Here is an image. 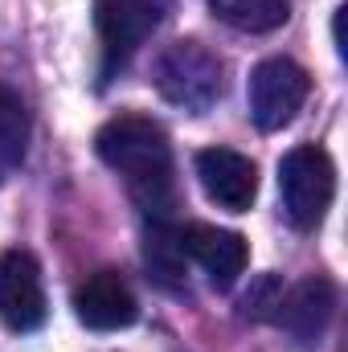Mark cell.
Masks as SVG:
<instances>
[{"instance_id":"6da1fadb","label":"cell","mask_w":348,"mask_h":352,"mask_svg":"<svg viewBox=\"0 0 348 352\" xmlns=\"http://www.w3.org/2000/svg\"><path fill=\"white\" fill-rule=\"evenodd\" d=\"M94 152L111 173L123 176L131 201L148 217H173L176 209V164L164 127L148 115H115L98 127Z\"/></svg>"},{"instance_id":"7a4b0ae2","label":"cell","mask_w":348,"mask_h":352,"mask_svg":"<svg viewBox=\"0 0 348 352\" xmlns=\"http://www.w3.org/2000/svg\"><path fill=\"white\" fill-rule=\"evenodd\" d=\"M152 78H156V90L164 94V102L184 107L193 115L209 111L226 94V66L201 41H173V45H164L160 58H156Z\"/></svg>"},{"instance_id":"3957f363","label":"cell","mask_w":348,"mask_h":352,"mask_svg":"<svg viewBox=\"0 0 348 352\" xmlns=\"http://www.w3.org/2000/svg\"><path fill=\"white\" fill-rule=\"evenodd\" d=\"M279 197H283V217L295 230H316L336 197L332 156L316 144L291 148L279 160Z\"/></svg>"},{"instance_id":"277c9868","label":"cell","mask_w":348,"mask_h":352,"mask_svg":"<svg viewBox=\"0 0 348 352\" xmlns=\"http://www.w3.org/2000/svg\"><path fill=\"white\" fill-rule=\"evenodd\" d=\"M312 94V74L291 62V58H266L254 66L250 87H246V102H250V119L262 131H283L299 107Z\"/></svg>"},{"instance_id":"5b68a950","label":"cell","mask_w":348,"mask_h":352,"mask_svg":"<svg viewBox=\"0 0 348 352\" xmlns=\"http://www.w3.org/2000/svg\"><path fill=\"white\" fill-rule=\"evenodd\" d=\"M45 283L29 250L0 254V320L12 332H37L45 324Z\"/></svg>"},{"instance_id":"8992f818","label":"cell","mask_w":348,"mask_h":352,"mask_svg":"<svg viewBox=\"0 0 348 352\" xmlns=\"http://www.w3.org/2000/svg\"><path fill=\"white\" fill-rule=\"evenodd\" d=\"M173 12V0H94V29L111 58L135 54Z\"/></svg>"},{"instance_id":"52a82bcc","label":"cell","mask_w":348,"mask_h":352,"mask_svg":"<svg viewBox=\"0 0 348 352\" xmlns=\"http://www.w3.org/2000/svg\"><path fill=\"white\" fill-rule=\"evenodd\" d=\"M197 180L205 197L230 213H246L259 197V168L250 156L234 148H201L197 152Z\"/></svg>"},{"instance_id":"ba28073f","label":"cell","mask_w":348,"mask_h":352,"mask_svg":"<svg viewBox=\"0 0 348 352\" xmlns=\"http://www.w3.org/2000/svg\"><path fill=\"white\" fill-rule=\"evenodd\" d=\"M180 242H184V254L209 274V283L217 291H230L242 278L246 263H250V246L234 230H217V226H205V221H188V226H180Z\"/></svg>"},{"instance_id":"9c48e42d","label":"cell","mask_w":348,"mask_h":352,"mask_svg":"<svg viewBox=\"0 0 348 352\" xmlns=\"http://www.w3.org/2000/svg\"><path fill=\"white\" fill-rule=\"evenodd\" d=\"M74 316L90 332H119V328L135 324L140 303H135V295L119 270H94L74 291Z\"/></svg>"},{"instance_id":"30bf717a","label":"cell","mask_w":348,"mask_h":352,"mask_svg":"<svg viewBox=\"0 0 348 352\" xmlns=\"http://www.w3.org/2000/svg\"><path fill=\"white\" fill-rule=\"evenodd\" d=\"M332 311H336V287H332L328 278H303L299 287H291V291L279 299L274 320H279V328H287L299 344H316V340L324 336Z\"/></svg>"},{"instance_id":"8fae6325","label":"cell","mask_w":348,"mask_h":352,"mask_svg":"<svg viewBox=\"0 0 348 352\" xmlns=\"http://www.w3.org/2000/svg\"><path fill=\"white\" fill-rule=\"evenodd\" d=\"M184 242H180V226H173V217H148L144 230V266L148 278L164 291H184Z\"/></svg>"},{"instance_id":"7c38bea8","label":"cell","mask_w":348,"mask_h":352,"mask_svg":"<svg viewBox=\"0 0 348 352\" xmlns=\"http://www.w3.org/2000/svg\"><path fill=\"white\" fill-rule=\"evenodd\" d=\"M209 8L238 33H274L291 16V0H209Z\"/></svg>"},{"instance_id":"4fadbf2b","label":"cell","mask_w":348,"mask_h":352,"mask_svg":"<svg viewBox=\"0 0 348 352\" xmlns=\"http://www.w3.org/2000/svg\"><path fill=\"white\" fill-rule=\"evenodd\" d=\"M29 148V111L21 94L0 82V168H17Z\"/></svg>"},{"instance_id":"5bb4252c","label":"cell","mask_w":348,"mask_h":352,"mask_svg":"<svg viewBox=\"0 0 348 352\" xmlns=\"http://www.w3.org/2000/svg\"><path fill=\"white\" fill-rule=\"evenodd\" d=\"M279 299H283V287H279L274 274H266V278H259V287L242 299V311H246L250 320H266V316H274Z\"/></svg>"}]
</instances>
